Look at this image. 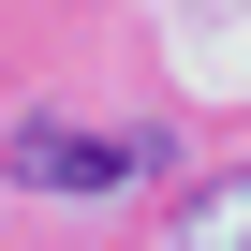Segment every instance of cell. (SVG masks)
<instances>
[{"instance_id": "7a4b0ae2", "label": "cell", "mask_w": 251, "mask_h": 251, "mask_svg": "<svg viewBox=\"0 0 251 251\" xmlns=\"http://www.w3.org/2000/svg\"><path fill=\"white\" fill-rule=\"evenodd\" d=\"M163 251H251V163H236V177H207V192L163 222Z\"/></svg>"}, {"instance_id": "6da1fadb", "label": "cell", "mask_w": 251, "mask_h": 251, "mask_svg": "<svg viewBox=\"0 0 251 251\" xmlns=\"http://www.w3.org/2000/svg\"><path fill=\"white\" fill-rule=\"evenodd\" d=\"M0 177L15 192H118V177H148V133H74V118H15L0 133Z\"/></svg>"}]
</instances>
